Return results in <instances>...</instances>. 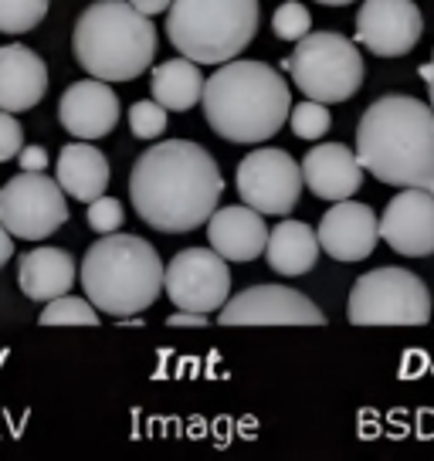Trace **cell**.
<instances>
[{"instance_id":"obj_19","label":"cell","mask_w":434,"mask_h":461,"mask_svg":"<svg viewBox=\"0 0 434 461\" xmlns=\"http://www.w3.org/2000/svg\"><path fill=\"white\" fill-rule=\"evenodd\" d=\"M48 92V65L24 44L0 48V109L28 113Z\"/></svg>"},{"instance_id":"obj_20","label":"cell","mask_w":434,"mask_h":461,"mask_svg":"<svg viewBox=\"0 0 434 461\" xmlns=\"http://www.w3.org/2000/svg\"><path fill=\"white\" fill-rule=\"evenodd\" d=\"M78 265L65 248H34L17 265V285L31 303H51L72 292Z\"/></svg>"},{"instance_id":"obj_31","label":"cell","mask_w":434,"mask_h":461,"mask_svg":"<svg viewBox=\"0 0 434 461\" xmlns=\"http://www.w3.org/2000/svg\"><path fill=\"white\" fill-rule=\"evenodd\" d=\"M17 163H21V170L44 173V170H48V149H44V146H21Z\"/></svg>"},{"instance_id":"obj_27","label":"cell","mask_w":434,"mask_h":461,"mask_svg":"<svg viewBox=\"0 0 434 461\" xmlns=\"http://www.w3.org/2000/svg\"><path fill=\"white\" fill-rule=\"evenodd\" d=\"M272 31L282 41H299V38H305L312 31V14L305 11L299 0H285L276 11V17H272Z\"/></svg>"},{"instance_id":"obj_32","label":"cell","mask_w":434,"mask_h":461,"mask_svg":"<svg viewBox=\"0 0 434 461\" xmlns=\"http://www.w3.org/2000/svg\"><path fill=\"white\" fill-rule=\"evenodd\" d=\"M211 319L203 316V312H187V309H180L176 316L167 319V326H176V330H190V326H207Z\"/></svg>"},{"instance_id":"obj_15","label":"cell","mask_w":434,"mask_h":461,"mask_svg":"<svg viewBox=\"0 0 434 461\" xmlns=\"http://www.w3.org/2000/svg\"><path fill=\"white\" fill-rule=\"evenodd\" d=\"M319 248L336 261H363L380 241V221L366 203L336 201L319 221Z\"/></svg>"},{"instance_id":"obj_30","label":"cell","mask_w":434,"mask_h":461,"mask_svg":"<svg viewBox=\"0 0 434 461\" xmlns=\"http://www.w3.org/2000/svg\"><path fill=\"white\" fill-rule=\"evenodd\" d=\"M21 146H24L21 122L14 119V113H4V109H0V163L14 159L17 153H21Z\"/></svg>"},{"instance_id":"obj_35","label":"cell","mask_w":434,"mask_h":461,"mask_svg":"<svg viewBox=\"0 0 434 461\" xmlns=\"http://www.w3.org/2000/svg\"><path fill=\"white\" fill-rule=\"evenodd\" d=\"M420 78L428 82V95H431V109H434V55H431V61L420 68Z\"/></svg>"},{"instance_id":"obj_11","label":"cell","mask_w":434,"mask_h":461,"mask_svg":"<svg viewBox=\"0 0 434 461\" xmlns=\"http://www.w3.org/2000/svg\"><path fill=\"white\" fill-rule=\"evenodd\" d=\"M234 176L241 201L258 214L289 217L303 197V167L285 149H251Z\"/></svg>"},{"instance_id":"obj_6","label":"cell","mask_w":434,"mask_h":461,"mask_svg":"<svg viewBox=\"0 0 434 461\" xmlns=\"http://www.w3.org/2000/svg\"><path fill=\"white\" fill-rule=\"evenodd\" d=\"M258 0H170L167 38L197 65H224L258 34Z\"/></svg>"},{"instance_id":"obj_25","label":"cell","mask_w":434,"mask_h":461,"mask_svg":"<svg viewBox=\"0 0 434 461\" xmlns=\"http://www.w3.org/2000/svg\"><path fill=\"white\" fill-rule=\"evenodd\" d=\"M48 14V0H0V34H24Z\"/></svg>"},{"instance_id":"obj_29","label":"cell","mask_w":434,"mask_h":461,"mask_svg":"<svg viewBox=\"0 0 434 461\" xmlns=\"http://www.w3.org/2000/svg\"><path fill=\"white\" fill-rule=\"evenodd\" d=\"M88 228L99 230V234H113V230H119L122 224H126V207L119 201H113V197H95V201H88Z\"/></svg>"},{"instance_id":"obj_13","label":"cell","mask_w":434,"mask_h":461,"mask_svg":"<svg viewBox=\"0 0 434 461\" xmlns=\"http://www.w3.org/2000/svg\"><path fill=\"white\" fill-rule=\"evenodd\" d=\"M424 34V17L414 0H363L357 14V41L376 58L414 51Z\"/></svg>"},{"instance_id":"obj_26","label":"cell","mask_w":434,"mask_h":461,"mask_svg":"<svg viewBox=\"0 0 434 461\" xmlns=\"http://www.w3.org/2000/svg\"><path fill=\"white\" fill-rule=\"evenodd\" d=\"M289 122H292V132H295L299 140H309V143H312V140H322V136L330 132L333 115H330V105H326V102L305 99L289 113Z\"/></svg>"},{"instance_id":"obj_24","label":"cell","mask_w":434,"mask_h":461,"mask_svg":"<svg viewBox=\"0 0 434 461\" xmlns=\"http://www.w3.org/2000/svg\"><path fill=\"white\" fill-rule=\"evenodd\" d=\"M38 322L41 326H99V309L88 299L65 292L59 299L44 303V312L38 316Z\"/></svg>"},{"instance_id":"obj_7","label":"cell","mask_w":434,"mask_h":461,"mask_svg":"<svg viewBox=\"0 0 434 461\" xmlns=\"http://www.w3.org/2000/svg\"><path fill=\"white\" fill-rule=\"evenodd\" d=\"M285 68L305 99L326 105L353 99L366 75L360 48L336 31H309L305 38H299Z\"/></svg>"},{"instance_id":"obj_1","label":"cell","mask_w":434,"mask_h":461,"mask_svg":"<svg viewBox=\"0 0 434 461\" xmlns=\"http://www.w3.org/2000/svg\"><path fill=\"white\" fill-rule=\"evenodd\" d=\"M224 194L217 159L201 143L167 140L146 149L130 173V201L153 230L187 234L207 224Z\"/></svg>"},{"instance_id":"obj_16","label":"cell","mask_w":434,"mask_h":461,"mask_svg":"<svg viewBox=\"0 0 434 461\" xmlns=\"http://www.w3.org/2000/svg\"><path fill=\"white\" fill-rule=\"evenodd\" d=\"M119 99L102 78H88V82H72L65 88L59 102V119L61 126L78 136V140H102L116 130L119 122Z\"/></svg>"},{"instance_id":"obj_10","label":"cell","mask_w":434,"mask_h":461,"mask_svg":"<svg viewBox=\"0 0 434 461\" xmlns=\"http://www.w3.org/2000/svg\"><path fill=\"white\" fill-rule=\"evenodd\" d=\"M163 292L176 309L187 312H217L231 295L228 261L214 248H184L163 268Z\"/></svg>"},{"instance_id":"obj_34","label":"cell","mask_w":434,"mask_h":461,"mask_svg":"<svg viewBox=\"0 0 434 461\" xmlns=\"http://www.w3.org/2000/svg\"><path fill=\"white\" fill-rule=\"evenodd\" d=\"M132 7H140L143 14H163L170 7V0H130Z\"/></svg>"},{"instance_id":"obj_33","label":"cell","mask_w":434,"mask_h":461,"mask_svg":"<svg viewBox=\"0 0 434 461\" xmlns=\"http://www.w3.org/2000/svg\"><path fill=\"white\" fill-rule=\"evenodd\" d=\"M14 258V234L0 224V268Z\"/></svg>"},{"instance_id":"obj_4","label":"cell","mask_w":434,"mask_h":461,"mask_svg":"<svg viewBox=\"0 0 434 461\" xmlns=\"http://www.w3.org/2000/svg\"><path fill=\"white\" fill-rule=\"evenodd\" d=\"M72 51L102 82H132L157 58V28L130 0H95L75 21Z\"/></svg>"},{"instance_id":"obj_14","label":"cell","mask_w":434,"mask_h":461,"mask_svg":"<svg viewBox=\"0 0 434 461\" xmlns=\"http://www.w3.org/2000/svg\"><path fill=\"white\" fill-rule=\"evenodd\" d=\"M380 238L404 258L434 255V194L404 187L380 214Z\"/></svg>"},{"instance_id":"obj_8","label":"cell","mask_w":434,"mask_h":461,"mask_svg":"<svg viewBox=\"0 0 434 461\" xmlns=\"http://www.w3.org/2000/svg\"><path fill=\"white\" fill-rule=\"evenodd\" d=\"M347 316L353 326H424L431 319V292L407 268H374L357 278Z\"/></svg>"},{"instance_id":"obj_21","label":"cell","mask_w":434,"mask_h":461,"mask_svg":"<svg viewBox=\"0 0 434 461\" xmlns=\"http://www.w3.org/2000/svg\"><path fill=\"white\" fill-rule=\"evenodd\" d=\"M55 173H59L61 190H65L68 197H75V201H86V203L102 197L105 187H109V180H113V170H109L105 153L95 149V146H88V140L61 146Z\"/></svg>"},{"instance_id":"obj_36","label":"cell","mask_w":434,"mask_h":461,"mask_svg":"<svg viewBox=\"0 0 434 461\" xmlns=\"http://www.w3.org/2000/svg\"><path fill=\"white\" fill-rule=\"evenodd\" d=\"M316 4H326V7H347L353 0H316Z\"/></svg>"},{"instance_id":"obj_18","label":"cell","mask_w":434,"mask_h":461,"mask_svg":"<svg viewBox=\"0 0 434 461\" xmlns=\"http://www.w3.org/2000/svg\"><path fill=\"white\" fill-rule=\"evenodd\" d=\"M360 157L343 143H322L303 159V184L319 201H347L363 187Z\"/></svg>"},{"instance_id":"obj_5","label":"cell","mask_w":434,"mask_h":461,"mask_svg":"<svg viewBox=\"0 0 434 461\" xmlns=\"http://www.w3.org/2000/svg\"><path fill=\"white\" fill-rule=\"evenodd\" d=\"M82 292L116 319L146 312L163 292V258L136 234H102L82 258Z\"/></svg>"},{"instance_id":"obj_17","label":"cell","mask_w":434,"mask_h":461,"mask_svg":"<svg viewBox=\"0 0 434 461\" xmlns=\"http://www.w3.org/2000/svg\"><path fill=\"white\" fill-rule=\"evenodd\" d=\"M207 241L224 261H255L265 255L268 245V228L265 214H258L248 203H231L217 207L207 217Z\"/></svg>"},{"instance_id":"obj_12","label":"cell","mask_w":434,"mask_h":461,"mask_svg":"<svg viewBox=\"0 0 434 461\" xmlns=\"http://www.w3.org/2000/svg\"><path fill=\"white\" fill-rule=\"evenodd\" d=\"M221 326H326V312L289 285H251L217 309Z\"/></svg>"},{"instance_id":"obj_3","label":"cell","mask_w":434,"mask_h":461,"mask_svg":"<svg viewBox=\"0 0 434 461\" xmlns=\"http://www.w3.org/2000/svg\"><path fill=\"white\" fill-rule=\"evenodd\" d=\"M203 119L228 143H265L292 113L289 82L265 61L231 58L203 82Z\"/></svg>"},{"instance_id":"obj_23","label":"cell","mask_w":434,"mask_h":461,"mask_svg":"<svg viewBox=\"0 0 434 461\" xmlns=\"http://www.w3.org/2000/svg\"><path fill=\"white\" fill-rule=\"evenodd\" d=\"M203 78L197 61L190 58H170L153 68V82H149V95L167 109V113H187L194 109L203 95Z\"/></svg>"},{"instance_id":"obj_28","label":"cell","mask_w":434,"mask_h":461,"mask_svg":"<svg viewBox=\"0 0 434 461\" xmlns=\"http://www.w3.org/2000/svg\"><path fill=\"white\" fill-rule=\"evenodd\" d=\"M130 130L136 140H157L167 130V109L157 99H143L130 109Z\"/></svg>"},{"instance_id":"obj_9","label":"cell","mask_w":434,"mask_h":461,"mask_svg":"<svg viewBox=\"0 0 434 461\" xmlns=\"http://www.w3.org/2000/svg\"><path fill=\"white\" fill-rule=\"evenodd\" d=\"M68 221V201L59 180L44 173L21 170L0 187V224L14 238L44 241Z\"/></svg>"},{"instance_id":"obj_22","label":"cell","mask_w":434,"mask_h":461,"mask_svg":"<svg viewBox=\"0 0 434 461\" xmlns=\"http://www.w3.org/2000/svg\"><path fill=\"white\" fill-rule=\"evenodd\" d=\"M319 238L305 221H282L278 228L268 230V245H265V261L272 265V272L295 278L316 268L319 261Z\"/></svg>"},{"instance_id":"obj_2","label":"cell","mask_w":434,"mask_h":461,"mask_svg":"<svg viewBox=\"0 0 434 461\" xmlns=\"http://www.w3.org/2000/svg\"><path fill=\"white\" fill-rule=\"evenodd\" d=\"M363 170L391 187L434 194V109L414 95H384L357 126Z\"/></svg>"}]
</instances>
